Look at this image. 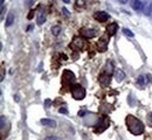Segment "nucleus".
Returning <instances> with one entry per match:
<instances>
[{
  "label": "nucleus",
  "mask_w": 152,
  "mask_h": 140,
  "mask_svg": "<svg viewBox=\"0 0 152 140\" xmlns=\"http://www.w3.org/2000/svg\"><path fill=\"white\" fill-rule=\"evenodd\" d=\"M97 49H98L100 53L107 51V49H108V38L103 36V38L100 39V41L97 42Z\"/></svg>",
  "instance_id": "6"
},
{
  "label": "nucleus",
  "mask_w": 152,
  "mask_h": 140,
  "mask_svg": "<svg viewBox=\"0 0 152 140\" xmlns=\"http://www.w3.org/2000/svg\"><path fill=\"white\" fill-rule=\"evenodd\" d=\"M62 1L66 3V4H69V3H70V0H62Z\"/></svg>",
  "instance_id": "27"
},
{
  "label": "nucleus",
  "mask_w": 152,
  "mask_h": 140,
  "mask_svg": "<svg viewBox=\"0 0 152 140\" xmlns=\"http://www.w3.org/2000/svg\"><path fill=\"white\" fill-rule=\"evenodd\" d=\"M137 84L140 87V88H144L146 84H147V81H146V76H144V75H140V76H138V78H137Z\"/></svg>",
  "instance_id": "12"
},
{
  "label": "nucleus",
  "mask_w": 152,
  "mask_h": 140,
  "mask_svg": "<svg viewBox=\"0 0 152 140\" xmlns=\"http://www.w3.org/2000/svg\"><path fill=\"white\" fill-rule=\"evenodd\" d=\"M146 119H147V124H149L151 127H152V112H150V113L147 115Z\"/></svg>",
  "instance_id": "18"
},
{
  "label": "nucleus",
  "mask_w": 152,
  "mask_h": 140,
  "mask_svg": "<svg viewBox=\"0 0 152 140\" xmlns=\"http://www.w3.org/2000/svg\"><path fill=\"white\" fill-rule=\"evenodd\" d=\"M49 105H50V100H49V99H46V106L48 107Z\"/></svg>",
  "instance_id": "25"
},
{
  "label": "nucleus",
  "mask_w": 152,
  "mask_h": 140,
  "mask_svg": "<svg viewBox=\"0 0 152 140\" xmlns=\"http://www.w3.org/2000/svg\"><path fill=\"white\" fill-rule=\"evenodd\" d=\"M72 96H73V98L74 99H76V100H81V99H83L84 97H85V90H84V88L83 87H81L80 84H73L72 85Z\"/></svg>",
  "instance_id": "2"
},
{
  "label": "nucleus",
  "mask_w": 152,
  "mask_h": 140,
  "mask_svg": "<svg viewBox=\"0 0 152 140\" xmlns=\"http://www.w3.org/2000/svg\"><path fill=\"white\" fill-rule=\"evenodd\" d=\"M96 34H97V31L93 29V28H83V29H81V35L87 39H93L95 38Z\"/></svg>",
  "instance_id": "5"
},
{
  "label": "nucleus",
  "mask_w": 152,
  "mask_h": 140,
  "mask_svg": "<svg viewBox=\"0 0 152 140\" xmlns=\"http://www.w3.org/2000/svg\"><path fill=\"white\" fill-rule=\"evenodd\" d=\"M100 83L103 87H108L110 83V72H103L100 75Z\"/></svg>",
  "instance_id": "8"
},
{
  "label": "nucleus",
  "mask_w": 152,
  "mask_h": 140,
  "mask_svg": "<svg viewBox=\"0 0 152 140\" xmlns=\"http://www.w3.org/2000/svg\"><path fill=\"white\" fill-rule=\"evenodd\" d=\"M131 6H132V8L136 10V11H140V10H143V3L140 1V0H132Z\"/></svg>",
  "instance_id": "13"
},
{
  "label": "nucleus",
  "mask_w": 152,
  "mask_h": 140,
  "mask_svg": "<svg viewBox=\"0 0 152 140\" xmlns=\"http://www.w3.org/2000/svg\"><path fill=\"white\" fill-rule=\"evenodd\" d=\"M118 1H119L120 4H128L129 0H118Z\"/></svg>",
  "instance_id": "24"
},
{
  "label": "nucleus",
  "mask_w": 152,
  "mask_h": 140,
  "mask_svg": "<svg viewBox=\"0 0 152 140\" xmlns=\"http://www.w3.org/2000/svg\"><path fill=\"white\" fill-rule=\"evenodd\" d=\"M70 47L75 48V49H77V50H83L84 47H85V42H84V40H83L82 38H74Z\"/></svg>",
  "instance_id": "4"
},
{
  "label": "nucleus",
  "mask_w": 152,
  "mask_h": 140,
  "mask_svg": "<svg viewBox=\"0 0 152 140\" xmlns=\"http://www.w3.org/2000/svg\"><path fill=\"white\" fill-rule=\"evenodd\" d=\"M123 34L127 35V36H129V38H133V35H135L130 29H127V28H124V29H123Z\"/></svg>",
  "instance_id": "17"
},
{
  "label": "nucleus",
  "mask_w": 152,
  "mask_h": 140,
  "mask_svg": "<svg viewBox=\"0 0 152 140\" xmlns=\"http://www.w3.org/2000/svg\"><path fill=\"white\" fill-rule=\"evenodd\" d=\"M32 28H33V26H32V25H30V26H28V29H27V31H30V29H32Z\"/></svg>",
  "instance_id": "28"
},
{
  "label": "nucleus",
  "mask_w": 152,
  "mask_h": 140,
  "mask_svg": "<svg viewBox=\"0 0 152 140\" xmlns=\"http://www.w3.org/2000/svg\"><path fill=\"white\" fill-rule=\"evenodd\" d=\"M41 124L43 126H47V127H55L56 126V123L52 119H48V118H43L41 119Z\"/></svg>",
  "instance_id": "11"
},
{
  "label": "nucleus",
  "mask_w": 152,
  "mask_h": 140,
  "mask_svg": "<svg viewBox=\"0 0 152 140\" xmlns=\"http://www.w3.org/2000/svg\"><path fill=\"white\" fill-rule=\"evenodd\" d=\"M62 11L65 12V14H66V15H69V13H68V11H67V8H62Z\"/></svg>",
  "instance_id": "26"
},
{
  "label": "nucleus",
  "mask_w": 152,
  "mask_h": 140,
  "mask_svg": "<svg viewBox=\"0 0 152 140\" xmlns=\"http://www.w3.org/2000/svg\"><path fill=\"white\" fill-rule=\"evenodd\" d=\"M45 21H46V15H45L43 12L41 11V12H39V14H38V20H36V22H38V25H43Z\"/></svg>",
  "instance_id": "14"
},
{
  "label": "nucleus",
  "mask_w": 152,
  "mask_h": 140,
  "mask_svg": "<svg viewBox=\"0 0 152 140\" xmlns=\"http://www.w3.org/2000/svg\"><path fill=\"white\" fill-rule=\"evenodd\" d=\"M150 16H152V1L150 3V13H149Z\"/></svg>",
  "instance_id": "22"
},
{
  "label": "nucleus",
  "mask_w": 152,
  "mask_h": 140,
  "mask_svg": "<svg viewBox=\"0 0 152 140\" xmlns=\"http://www.w3.org/2000/svg\"><path fill=\"white\" fill-rule=\"evenodd\" d=\"M60 32H61V27H60V26H54V27L52 28V33H53V35H55V36H57V35L60 34Z\"/></svg>",
  "instance_id": "16"
},
{
  "label": "nucleus",
  "mask_w": 152,
  "mask_h": 140,
  "mask_svg": "<svg viewBox=\"0 0 152 140\" xmlns=\"http://www.w3.org/2000/svg\"><path fill=\"white\" fill-rule=\"evenodd\" d=\"M115 78L117 82H122L124 78H125V74L123 70H120V69H116L115 70Z\"/></svg>",
  "instance_id": "10"
},
{
  "label": "nucleus",
  "mask_w": 152,
  "mask_h": 140,
  "mask_svg": "<svg viewBox=\"0 0 152 140\" xmlns=\"http://www.w3.org/2000/svg\"><path fill=\"white\" fill-rule=\"evenodd\" d=\"M84 0H76V6H81V7H83L84 6Z\"/></svg>",
  "instance_id": "19"
},
{
  "label": "nucleus",
  "mask_w": 152,
  "mask_h": 140,
  "mask_svg": "<svg viewBox=\"0 0 152 140\" xmlns=\"http://www.w3.org/2000/svg\"><path fill=\"white\" fill-rule=\"evenodd\" d=\"M94 19L98 22H105L108 19H109V14L107 12H103V11H100V12H96L94 14Z\"/></svg>",
  "instance_id": "7"
},
{
  "label": "nucleus",
  "mask_w": 152,
  "mask_h": 140,
  "mask_svg": "<svg viewBox=\"0 0 152 140\" xmlns=\"http://www.w3.org/2000/svg\"><path fill=\"white\" fill-rule=\"evenodd\" d=\"M43 140H58V138H56V137H47Z\"/></svg>",
  "instance_id": "21"
},
{
  "label": "nucleus",
  "mask_w": 152,
  "mask_h": 140,
  "mask_svg": "<svg viewBox=\"0 0 152 140\" xmlns=\"http://www.w3.org/2000/svg\"><path fill=\"white\" fill-rule=\"evenodd\" d=\"M127 126L130 133L135 135H140L144 133V124L136 117L133 116H128L127 117Z\"/></svg>",
  "instance_id": "1"
},
{
  "label": "nucleus",
  "mask_w": 152,
  "mask_h": 140,
  "mask_svg": "<svg viewBox=\"0 0 152 140\" xmlns=\"http://www.w3.org/2000/svg\"><path fill=\"white\" fill-rule=\"evenodd\" d=\"M117 29H118V25H117L116 22H112V23H110V25L107 27V33H108L109 36H113V35L116 34Z\"/></svg>",
  "instance_id": "9"
},
{
  "label": "nucleus",
  "mask_w": 152,
  "mask_h": 140,
  "mask_svg": "<svg viewBox=\"0 0 152 140\" xmlns=\"http://www.w3.org/2000/svg\"><path fill=\"white\" fill-rule=\"evenodd\" d=\"M84 115H85V111H80V112H78V116H80V117H83Z\"/></svg>",
  "instance_id": "23"
},
{
  "label": "nucleus",
  "mask_w": 152,
  "mask_h": 140,
  "mask_svg": "<svg viewBox=\"0 0 152 140\" xmlns=\"http://www.w3.org/2000/svg\"><path fill=\"white\" fill-rule=\"evenodd\" d=\"M58 112H60V113H63V115H67V113H68V111H67V109H65V107H63V109L61 107V109L58 110Z\"/></svg>",
  "instance_id": "20"
},
{
  "label": "nucleus",
  "mask_w": 152,
  "mask_h": 140,
  "mask_svg": "<svg viewBox=\"0 0 152 140\" xmlns=\"http://www.w3.org/2000/svg\"><path fill=\"white\" fill-rule=\"evenodd\" d=\"M13 22H14V15H13V13H10L8 16H7V19H6L5 26H6V27H10V26L13 25Z\"/></svg>",
  "instance_id": "15"
},
{
  "label": "nucleus",
  "mask_w": 152,
  "mask_h": 140,
  "mask_svg": "<svg viewBox=\"0 0 152 140\" xmlns=\"http://www.w3.org/2000/svg\"><path fill=\"white\" fill-rule=\"evenodd\" d=\"M75 81V76L70 70H65L62 76V84L63 85H73V82Z\"/></svg>",
  "instance_id": "3"
}]
</instances>
